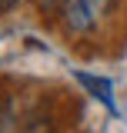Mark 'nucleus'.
Wrapping results in <instances>:
<instances>
[{"instance_id":"obj_3","label":"nucleus","mask_w":127,"mask_h":133,"mask_svg":"<svg viewBox=\"0 0 127 133\" xmlns=\"http://www.w3.org/2000/svg\"><path fill=\"white\" fill-rule=\"evenodd\" d=\"M17 3H20V0H0V14H3V10H10V7H17Z\"/></svg>"},{"instance_id":"obj_2","label":"nucleus","mask_w":127,"mask_h":133,"mask_svg":"<svg viewBox=\"0 0 127 133\" xmlns=\"http://www.w3.org/2000/svg\"><path fill=\"white\" fill-rule=\"evenodd\" d=\"M74 80H77L94 100H100V103H104L111 113H117V107H114V83L107 80V77H94V73H84V70H77V73H74Z\"/></svg>"},{"instance_id":"obj_4","label":"nucleus","mask_w":127,"mask_h":133,"mask_svg":"<svg viewBox=\"0 0 127 133\" xmlns=\"http://www.w3.org/2000/svg\"><path fill=\"white\" fill-rule=\"evenodd\" d=\"M44 7H57V3H67V0H40Z\"/></svg>"},{"instance_id":"obj_1","label":"nucleus","mask_w":127,"mask_h":133,"mask_svg":"<svg viewBox=\"0 0 127 133\" xmlns=\"http://www.w3.org/2000/svg\"><path fill=\"white\" fill-rule=\"evenodd\" d=\"M104 10H107V0H67L63 3V20L74 33H87L97 27Z\"/></svg>"}]
</instances>
